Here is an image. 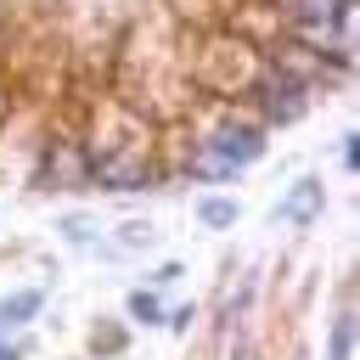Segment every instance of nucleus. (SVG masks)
I'll list each match as a JSON object with an SVG mask.
<instances>
[{
  "label": "nucleus",
  "mask_w": 360,
  "mask_h": 360,
  "mask_svg": "<svg viewBox=\"0 0 360 360\" xmlns=\"http://www.w3.org/2000/svg\"><path fill=\"white\" fill-rule=\"evenodd\" d=\"M0 360H17V354H11V349H0Z\"/></svg>",
  "instance_id": "6e6552de"
},
{
  "label": "nucleus",
  "mask_w": 360,
  "mask_h": 360,
  "mask_svg": "<svg viewBox=\"0 0 360 360\" xmlns=\"http://www.w3.org/2000/svg\"><path fill=\"white\" fill-rule=\"evenodd\" d=\"M39 304H45V298H39L34 287H28V292H17V298H6V304H0V332H6V326H17V321H28Z\"/></svg>",
  "instance_id": "20e7f679"
},
{
  "label": "nucleus",
  "mask_w": 360,
  "mask_h": 360,
  "mask_svg": "<svg viewBox=\"0 0 360 360\" xmlns=\"http://www.w3.org/2000/svg\"><path fill=\"white\" fill-rule=\"evenodd\" d=\"M0 112H6V96H0Z\"/></svg>",
  "instance_id": "1a4fd4ad"
},
{
  "label": "nucleus",
  "mask_w": 360,
  "mask_h": 360,
  "mask_svg": "<svg viewBox=\"0 0 360 360\" xmlns=\"http://www.w3.org/2000/svg\"><path fill=\"white\" fill-rule=\"evenodd\" d=\"M208 146H214V152L197 158V169H202V174H231L236 163H253L264 141H259V129H242V124H236V129H219Z\"/></svg>",
  "instance_id": "f257e3e1"
},
{
  "label": "nucleus",
  "mask_w": 360,
  "mask_h": 360,
  "mask_svg": "<svg viewBox=\"0 0 360 360\" xmlns=\"http://www.w3.org/2000/svg\"><path fill=\"white\" fill-rule=\"evenodd\" d=\"M264 107H270V118H298L304 112V84L292 79V73H264Z\"/></svg>",
  "instance_id": "7ed1b4c3"
},
{
  "label": "nucleus",
  "mask_w": 360,
  "mask_h": 360,
  "mask_svg": "<svg viewBox=\"0 0 360 360\" xmlns=\"http://www.w3.org/2000/svg\"><path fill=\"white\" fill-rule=\"evenodd\" d=\"M315 202H321V186H298V191H292V202H287L281 214H287V219H309V214H315Z\"/></svg>",
  "instance_id": "39448f33"
},
{
  "label": "nucleus",
  "mask_w": 360,
  "mask_h": 360,
  "mask_svg": "<svg viewBox=\"0 0 360 360\" xmlns=\"http://www.w3.org/2000/svg\"><path fill=\"white\" fill-rule=\"evenodd\" d=\"M129 309H135V315H141V321H158V304H152V298H146V292H135V298H129Z\"/></svg>",
  "instance_id": "0eeeda50"
},
{
  "label": "nucleus",
  "mask_w": 360,
  "mask_h": 360,
  "mask_svg": "<svg viewBox=\"0 0 360 360\" xmlns=\"http://www.w3.org/2000/svg\"><path fill=\"white\" fill-rule=\"evenodd\" d=\"M202 219L208 225H231L236 219V202H202Z\"/></svg>",
  "instance_id": "423d86ee"
},
{
  "label": "nucleus",
  "mask_w": 360,
  "mask_h": 360,
  "mask_svg": "<svg viewBox=\"0 0 360 360\" xmlns=\"http://www.w3.org/2000/svg\"><path fill=\"white\" fill-rule=\"evenodd\" d=\"M287 17L304 34H332L349 22V0H287Z\"/></svg>",
  "instance_id": "f03ea898"
}]
</instances>
